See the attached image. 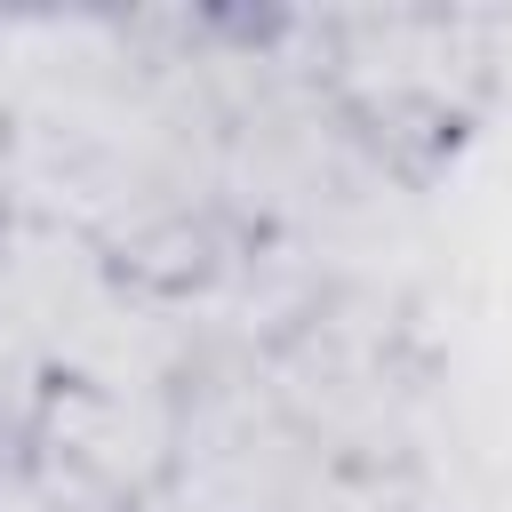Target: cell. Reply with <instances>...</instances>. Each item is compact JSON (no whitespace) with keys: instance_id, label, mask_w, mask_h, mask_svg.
<instances>
[{"instance_id":"1","label":"cell","mask_w":512,"mask_h":512,"mask_svg":"<svg viewBox=\"0 0 512 512\" xmlns=\"http://www.w3.org/2000/svg\"><path fill=\"white\" fill-rule=\"evenodd\" d=\"M304 40H312V56H296L304 80L376 160L424 168L440 144L464 136V120L488 96V48L472 24L360 16V24H304Z\"/></svg>"},{"instance_id":"2","label":"cell","mask_w":512,"mask_h":512,"mask_svg":"<svg viewBox=\"0 0 512 512\" xmlns=\"http://www.w3.org/2000/svg\"><path fill=\"white\" fill-rule=\"evenodd\" d=\"M0 512H128L80 448L48 432H0Z\"/></svg>"}]
</instances>
